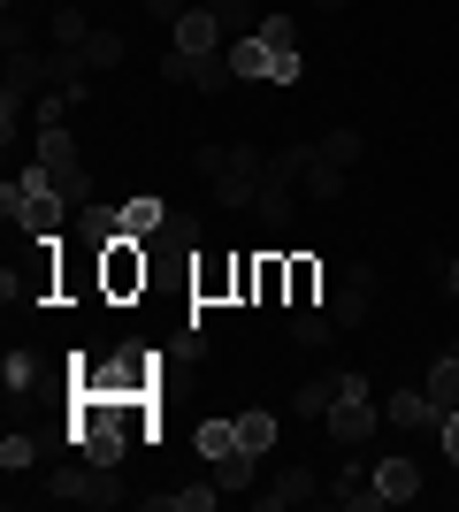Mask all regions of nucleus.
<instances>
[{
	"label": "nucleus",
	"instance_id": "nucleus-1",
	"mask_svg": "<svg viewBox=\"0 0 459 512\" xmlns=\"http://www.w3.org/2000/svg\"><path fill=\"white\" fill-rule=\"evenodd\" d=\"M199 176H215L222 207H253L268 184V161H261V146H199Z\"/></svg>",
	"mask_w": 459,
	"mask_h": 512
},
{
	"label": "nucleus",
	"instance_id": "nucleus-2",
	"mask_svg": "<svg viewBox=\"0 0 459 512\" xmlns=\"http://www.w3.org/2000/svg\"><path fill=\"white\" fill-rule=\"evenodd\" d=\"M0 214H8V222H23L31 237H62V214H69V199L54 192V184H46V169L31 161V169H23L16 184L0 192Z\"/></svg>",
	"mask_w": 459,
	"mask_h": 512
},
{
	"label": "nucleus",
	"instance_id": "nucleus-3",
	"mask_svg": "<svg viewBox=\"0 0 459 512\" xmlns=\"http://www.w3.org/2000/svg\"><path fill=\"white\" fill-rule=\"evenodd\" d=\"M146 283H153L146 237H108V245H100V306H131Z\"/></svg>",
	"mask_w": 459,
	"mask_h": 512
},
{
	"label": "nucleus",
	"instance_id": "nucleus-4",
	"mask_svg": "<svg viewBox=\"0 0 459 512\" xmlns=\"http://www.w3.org/2000/svg\"><path fill=\"white\" fill-rule=\"evenodd\" d=\"M222 54L238 69V85H299V46H268L253 31V39H230Z\"/></svg>",
	"mask_w": 459,
	"mask_h": 512
},
{
	"label": "nucleus",
	"instance_id": "nucleus-5",
	"mask_svg": "<svg viewBox=\"0 0 459 512\" xmlns=\"http://www.w3.org/2000/svg\"><path fill=\"white\" fill-rule=\"evenodd\" d=\"M39 169L62 199H85V161H77V138L69 123H39Z\"/></svg>",
	"mask_w": 459,
	"mask_h": 512
},
{
	"label": "nucleus",
	"instance_id": "nucleus-6",
	"mask_svg": "<svg viewBox=\"0 0 459 512\" xmlns=\"http://www.w3.org/2000/svg\"><path fill=\"white\" fill-rule=\"evenodd\" d=\"M46 497H69V505H92V512H108L123 505V482H115V467H54V482H46Z\"/></svg>",
	"mask_w": 459,
	"mask_h": 512
},
{
	"label": "nucleus",
	"instance_id": "nucleus-7",
	"mask_svg": "<svg viewBox=\"0 0 459 512\" xmlns=\"http://www.w3.org/2000/svg\"><path fill=\"white\" fill-rule=\"evenodd\" d=\"M322 428H329V436H337L345 451H360L375 428H383V413H375V390H360V398H337V406L322 413Z\"/></svg>",
	"mask_w": 459,
	"mask_h": 512
},
{
	"label": "nucleus",
	"instance_id": "nucleus-8",
	"mask_svg": "<svg viewBox=\"0 0 459 512\" xmlns=\"http://www.w3.org/2000/svg\"><path fill=\"white\" fill-rule=\"evenodd\" d=\"M368 490H375V505H406V497H421V467L406 451H391V459L368 467Z\"/></svg>",
	"mask_w": 459,
	"mask_h": 512
},
{
	"label": "nucleus",
	"instance_id": "nucleus-9",
	"mask_svg": "<svg viewBox=\"0 0 459 512\" xmlns=\"http://www.w3.org/2000/svg\"><path fill=\"white\" fill-rule=\"evenodd\" d=\"M383 421L391 428H421V436H444V406L429 398V390H391V398H383Z\"/></svg>",
	"mask_w": 459,
	"mask_h": 512
},
{
	"label": "nucleus",
	"instance_id": "nucleus-10",
	"mask_svg": "<svg viewBox=\"0 0 459 512\" xmlns=\"http://www.w3.org/2000/svg\"><path fill=\"white\" fill-rule=\"evenodd\" d=\"M192 299H199V306L238 299V260H199V268H192Z\"/></svg>",
	"mask_w": 459,
	"mask_h": 512
},
{
	"label": "nucleus",
	"instance_id": "nucleus-11",
	"mask_svg": "<svg viewBox=\"0 0 459 512\" xmlns=\"http://www.w3.org/2000/svg\"><path fill=\"white\" fill-rule=\"evenodd\" d=\"M176 54H222V16L215 8H192L176 23Z\"/></svg>",
	"mask_w": 459,
	"mask_h": 512
},
{
	"label": "nucleus",
	"instance_id": "nucleus-12",
	"mask_svg": "<svg viewBox=\"0 0 459 512\" xmlns=\"http://www.w3.org/2000/svg\"><path fill=\"white\" fill-rule=\"evenodd\" d=\"M284 299H291V260L261 253V260H253V306H284Z\"/></svg>",
	"mask_w": 459,
	"mask_h": 512
},
{
	"label": "nucleus",
	"instance_id": "nucleus-13",
	"mask_svg": "<svg viewBox=\"0 0 459 512\" xmlns=\"http://www.w3.org/2000/svg\"><path fill=\"white\" fill-rule=\"evenodd\" d=\"M161 222H169V207H161L153 192H138V199L115 207V230H123V237H161Z\"/></svg>",
	"mask_w": 459,
	"mask_h": 512
},
{
	"label": "nucleus",
	"instance_id": "nucleus-14",
	"mask_svg": "<svg viewBox=\"0 0 459 512\" xmlns=\"http://www.w3.org/2000/svg\"><path fill=\"white\" fill-rule=\"evenodd\" d=\"M337 398H345V367H337V375H314V383H299L291 413H299V421H322V413L337 406Z\"/></svg>",
	"mask_w": 459,
	"mask_h": 512
},
{
	"label": "nucleus",
	"instance_id": "nucleus-15",
	"mask_svg": "<svg viewBox=\"0 0 459 512\" xmlns=\"http://www.w3.org/2000/svg\"><path fill=\"white\" fill-rule=\"evenodd\" d=\"M329 337H337V314H322V306H299V314H291V344H306V352H322Z\"/></svg>",
	"mask_w": 459,
	"mask_h": 512
},
{
	"label": "nucleus",
	"instance_id": "nucleus-16",
	"mask_svg": "<svg viewBox=\"0 0 459 512\" xmlns=\"http://www.w3.org/2000/svg\"><path fill=\"white\" fill-rule=\"evenodd\" d=\"M291 260V299L284 306H322V260H306V253H284Z\"/></svg>",
	"mask_w": 459,
	"mask_h": 512
},
{
	"label": "nucleus",
	"instance_id": "nucleus-17",
	"mask_svg": "<svg viewBox=\"0 0 459 512\" xmlns=\"http://www.w3.org/2000/svg\"><path fill=\"white\" fill-rule=\"evenodd\" d=\"M306 497H322V482H314L306 467H291L276 490H261V505H268V512H284V505H306Z\"/></svg>",
	"mask_w": 459,
	"mask_h": 512
},
{
	"label": "nucleus",
	"instance_id": "nucleus-18",
	"mask_svg": "<svg viewBox=\"0 0 459 512\" xmlns=\"http://www.w3.org/2000/svg\"><path fill=\"white\" fill-rule=\"evenodd\" d=\"M123 444H131L123 428H85V436H77V451H85L92 467H115V459H123Z\"/></svg>",
	"mask_w": 459,
	"mask_h": 512
},
{
	"label": "nucleus",
	"instance_id": "nucleus-19",
	"mask_svg": "<svg viewBox=\"0 0 459 512\" xmlns=\"http://www.w3.org/2000/svg\"><path fill=\"white\" fill-rule=\"evenodd\" d=\"M421 390H429L444 413H459V352H444V360L429 367V383H421Z\"/></svg>",
	"mask_w": 459,
	"mask_h": 512
},
{
	"label": "nucleus",
	"instance_id": "nucleus-20",
	"mask_svg": "<svg viewBox=\"0 0 459 512\" xmlns=\"http://www.w3.org/2000/svg\"><path fill=\"white\" fill-rule=\"evenodd\" d=\"M360 321H368V268H352L345 299H337V329H360Z\"/></svg>",
	"mask_w": 459,
	"mask_h": 512
},
{
	"label": "nucleus",
	"instance_id": "nucleus-21",
	"mask_svg": "<svg viewBox=\"0 0 459 512\" xmlns=\"http://www.w3.org/2000/svg\"><path fill=\"white\" fill-rule=\"evenodd\" d=\"M192 436H199V451H207V459H230V451H238V413H230V421H199Z\"/></svg>",
	"mask_w": 459,
	"mask_h": 512
},
{
	"label": "nucleus",
	"instance_id": "nucleus-22",
	"mask_svg": "<svg viewBox=\"0 0 459 512\" xmlns=\"http://www.w3.org/2000/svg\"><path fill=\"white\" fill-rule=\"evenodd\" d=\"M77 62H85V69H115V62H123V31H92V39L77 46Z\"/></svg>",
	"mask_w": 459,
	"mask_h": 512
},
{
	"label": "nucleus",
	"instance_id": "nucleus-23",
	"mask_svg": "<svg viewBox=\"0 0 459 512\" xmlns=\"http://www.w3.org/2000/svg\"><path fill=\"white\" fill-rule=\"evenodd\" d=\"M306 169H314V146H284L276 161H268V184H284V192H291V184H299Z\"/></svg>",
	"mask_w": 459,
	"mask_h": 512
},
{
	"label": "nucleus",
	"instance_id": "nucleus-24",
	"mask_svg": "<svg viewBox=\"0 0 459 512\" xmlns=\"http://www.w3.org/2000/svg\"><path fill=\"white\" fill-rule=\"evenodd\" d=\"M268 444H276V413H238V451H253V459H261Z\"/></svg>",
	"mask_w": 459,
	"mask_h": 512
},
{
	"label": "nucleus",
	"instance_id": "nucleus-25",
	"mask_svg": "<svg viewBox=\"0 0 459 512\" xmlns=\"http://www.w3.org/2000/svg\"><path fill=\"white\" fill-rule=\"evenodd\" d=\"M77 237H85L92 253H100L108 237H123V230H115V207H85V214H77Z\"/></svg>",
	"mask_w": 459,
	"mask_h": 512
},
{
	"label": "nucleus",
	"instance_id": "nucleus-26",
	"mask_svg": "<svg viewBox=\"0 0 459 512\" xmlns=\"http://www.w3.org/2000/svg\"><path fill=\"white\" fill-rule=\"evenodd\" d=\"M0 383H8V398L31 390V383H39V352H8V360H0Z\"/></svg>",
	"mask_w": 459,
	"mask_h": 512
},
{
	"label": "nucleus",
	"instance_id": "nucleus-27",
	"mask_svg": "<svg viewBox=\"0 0 459 512\" xmlns=\"http://www.w3.org/2000/svg\"><path fill=\"white\" fill-rule=\"evenodd\" d=\"M306 192H314V199H337V192H345V169L314 153V169H306Z\"/></svg>",
	"mask_w": 459,
	"mask_h": 512
},
{
	"label": "nucleus",
	"instance_id": "nucleus-28",
	"mask_svg": "<svg viewBox=\"0 0 459 512\" xmlns=\"http://www.w3.org/2000/svg\"><path fill=\"white\" fill-rule=\"evenodd\" d=\"M39 436H8V444H0V467H8V474H23V467H39Z\"/></svg>",
	"mask_w": 459,
	"mask_h": 512
},
{
	"label": "nucleus",
	"instance_id": "nucleus-29",
	"mask_svg": "<svg viewBox=\"0 0 459 512\" xmlns=\"http://www.w3.org/2000/svg\"><path fill=\"white\" fill-rule=\"evenodd\" d=\"M314 153H322V161H337V169H352V161H360V130H329Z\"/></svg>",
	"mask_w": 459,
	"mask_h": 512
},
{
	"label": "nucleus",
	"instance_id": "nucleus-30",
	"mask_svg": "<svg viewBox=\"0 0 459 512\" xmlns=\"http://www.w3.org/2000/svg\"><path fill=\"white\" fill-rule=\"evenodd\" d=\"M253 482V451H230V459H215V490H245Z\"/></svg>",
	"mask_w": 459,
	"mask_h": 512
},
{
	"label": "nucleus",
	"instance_id": "nucleus-31",
	"mask_svg": "<svg viewBox=\"0 0 459 512\" xmlns=\"http://www.w3.org/2000/svg\"><path fill=\"white\" fill-rule=\"evenodd\" d=\"M54 39H62V46H85V39H92L85 8H54Z\"/></svg>",
	"mask_w": 459,
	"mask_h": 512
},
{
	"label": "nucleus",
	"instance_id": "nucleus-32",
	"mask_svg": "<svg viewBox=\"0 0 459 512\" xmlns=\"http://www.w3.org/2000/svg\"><path fill=\"white\" fill-rule=\"evenodd\" d=\"M261 222H276V230L291 222V192L284 184H261Z\"/></svg>",
	"mask_w": 459,
	"mask_h": 512
},
{
	"label": "nucleus",
	"instance_id": "nucleus-33",
	"mask_svg": "<svg viewBox=\"0 0 459 512\" xmlns=\"http://www.w3.org/2000/svg\"><path fill=\"white\" fill-rule=\"evenodd\" d=\"M138 16H153V23H169V31H176V23L192 16V0H138Z\"/></svg>",
	"mask_w": 459,
	"mask_h": 512
},
{
	"label": "nucleus",
	"instance_id": "nucleus-34",
	"mask_svg": "<svg viewBox=\"0 0 459 512\" xmlns=\"http://www.w3.org/2000/svg\"><path fill=\"white\" fill-rule=\"evenodd\" d=\"M261 39H268V46H299V23L276 8V16H261Z\"/></svg>",
	"mask_w": 459,
	"mask_h": 512
},
{
	"label": "nucleus",
	"instance_id": "nucleus-35",
	"mask_svg": "<svg viewBox=\"0 0 459 512\" xmlns=\"http://www.w3.org/2000/svg\"><path fill=\"white\" fill-rule=\"evenodd\" d=\"M437 444H444V459L459 467V413H444V436H437Z\"/></svg>",
	"mask_w": 459,
	"mask_h": 512
},
{
	"label": "nucleus",
	"instance_id": "nucleus-36",
	"mask_svg": "<svg viewBox=\"0 0 459 512\" xmlns=\"http://www.w3.org/2000/svg\"><path fill=\"white\" fill-rule=\"evenodd\" d=\"M444 291H452V299H459V260H452V268H444Z\"/></svg>",
	"mask_w": 459,
	"mask_h": 512
},
{
	"label": "nucleus",
	"instance_id": "nucleus-37",
	"mask_svg": "<svg viewBox=\"0 0 459 512\" xmlns=\"http://www.w3.org/2000/svg\"><path fill=\"white\" fill-rule=\"evenodd\" d=\"M452 352H459V344H452Z\"/></svg>",
	"mask_w": 459,
	"mask_h": 512
}]
</instances>
